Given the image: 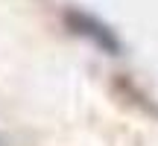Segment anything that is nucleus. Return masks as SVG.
<instances>
[{
	"label": "nucleus",
	"instance_id": "1",
	"mask_svg": "<svg viewBox=\"0 0 158 146\" xmlns=\"http://www.w3.org/2000/svg\"><path fill=\"white\" fill-rule=\"evenodd\" d=\"M73 21H76V26H82L79 32L91 35L100 47H106V50H111V53L120 50V41L114 38V32H111L108 26H102L100 21H94V18H88V15H73Z\"/></svg>",
	"mask_w": 158,
	"mask_h": 146
}]
</instances>
